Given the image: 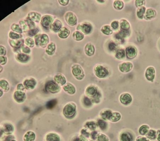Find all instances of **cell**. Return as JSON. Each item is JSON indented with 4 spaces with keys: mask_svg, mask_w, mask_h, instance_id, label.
Segmentation results:
<instances>
[{
    "mask_svg": "<svg viewBox=\"0 0 160 141\" xmlns=\"http://www.w3.org/2000/svg\"><path fill=\"white\" fill-rule=\"evenodd\" d=\"M86 94L91 98L92 102L94 104H98L101 101L102 94L99 90L94 86H90L87 87Z\"/></svg>",
    "mask_w": 160,
    "mask_h": 141,
    "instance_id": "1",
    "label": "cell"
},
{
    "mask_svg": "<svg viewBox=\"0 0 160 141\" xmlns=\"http://www.w3.org/2000/svg\"><path fill=\"white\" fill-rule=\"evenodd\" d=\"M94 73L96 76L100 79L105 78L109 74L108 70L101 65H97L95 66Z\"/></svg>",
    "mask_w": 160,
    "mask_h": 141,
    "instance_id": "2",
    "label": "cell"
},
{
    "mask_svg": "<svg viewBox=\"0 0 160 141\" xmlns=\"http://www.w3.org/2000/svg\"><path fill=\"white\" fill-rule=\"evenodd\" d=\"M76 107L73 104H68L64 108V115L67 117L70 118L73 116L76 113Z\"/></svg>",
    "mask_w": 160,
    "mask_h": 141,
    "instance_id": "3",
    "label": "cell"
},
{
    "mask_svg": "<svg viewBox=\"0 0 160 141\" xmlns=\"http://www.w3.org/2000/svg\"><path fill=\"white\" fill-rule=\"evenodd\" d=\"M119 99L121 104L124 106H129L133 101L132 97L128 93H123L121 94Z\"/></svg>",
    "mask_w": 160,
    "mask_h": 141,
    "instance_id": "4",
    "label": "cell"
},
{
    "mask_svg": "<svg viewBox=\"0 0 160 141\" xmlns=\"http://www.w3.org/2000/svg\"><path fill=\"white\" fill-rule=\"evenodd\" d=\"M119 141H133L134 140V135L129 131H122L119 136Z\"/></svg>",
    "mask_w": 160,
    "mask_h": 141,
    "instance_id": "5",
    "label": "cell"
},
{
    "mask_svg": "<svg viewBox=\"0 0 160 141\" xmlns=\"http://www.w3.org/2000/svg\"><path fill=\"white\" fill-rule=\"evenodd\" d=\"M133 65L130 62H124L121 63L119 65V69L120 71L124 73H127L132 70Z\"/></svg>",
    "mask_w": 160,
    "mask_h": 141,
    "instance_id": "6",
    "label": "cell"
},
{
    "mask_svg": "<svg viewBox=\"0 0 160 141\" xmlns=\"http://www.w3.org/2000/svg\"><path fill=\"white\" fill-rule=\"evenodd\" d=\"M73 73L74 76L79 80H82L85 76L82 69L79 65H75L73 67Z\"/></svg>",
    "mask_w": 160,
    "mask_h": 141,
    "instance_id": "7",
    "label": "cell"
},
{
    "mask_svg": "<svg viewBox=\"0 0 160 141\" xmlns=\"http://www.w3.org/2000/svg\"><path fill=\"white\" fill-rule=\"evenodd\" d=\"M113 112V111L110 109H104L101 111L100 112V117L101 118L105 121H110V119L112 115Z\"/></svg>",
    "mask_w": 160,
    "mask_h": 141,
    "instance_id": "8",
    "label": "cell"
},
{
    "mask_svg": "<svg viewBox=\"0 0 160 141\" xmlns=\"http://www.w3.org/2000/svg\"><path fill=\"white\" fill-rule=\"evenodd\" d=\"M145 76L148 81H152L155 76V70L154 68L152 66L148 67L146 70Z\"/></svg>",
    "mask_w": 160,
    "mask_h": 141,
    "instance_id": "9",
    "label": "cell"
},
{
    "mask_svg": "<svg viewBox=\"0 0 160 141\" xmlns=\"http://www.w3.org/2000/svg\"><path fill=\"white\" fill-rule=\"evenodd\" d=\"M46 89L48 92L52 93H56L60 90L59 87L57 84L52 81L47 83L46 85Z\"/></svg>",
    "mask_w": 160,
    "mask_h": 141,
    "instance_id": "10",
    "label": "cell"
},
{
    "mask_svg": "<svg viewBox=\"0 0 160 141\" xmlns=\"http://www.w3.org/2000/svg\"><path fill=\"white\" fill-rule=\"evenodd\" d=\"M126 56L128 59H134L137 56V49L133 46H129L127 47L126 49Z\"/></svg>",
    "mask_w": 160,
    "mask_h": 141,
    "instance_id": "11",
    "label": "cell"
},
{
    "mask_svg": "<svg viewBox=\"0 0 160 141\" xmlns=\"http://www.w3.org/2000/svg\"><path fill=\"white\" fill-rule=\"evenodd\" d=\"M36 39V44L38 45L39 44L43 47H45L46 45L48 42V36L46 35H43L41 36H37L35 38Z\"/></svg>",
    "mask_w": 160,
    "mask_h": 141,
    "instance_id": "12",
    "label": "cell"
},
{
    "mask_svg": "<svg viewBox=\"0 0 160 141\" xmlns=\"http://www.w3.org/2000/svg\"><path fill=\"white\" fill-rule=\"evenodd\" d=\"M77 29L85 34H89L91 32L92 27L91 24L85 23L79 25Z\"/></svg>",
    "mask_w": 160,
    "mask_h": 141,
    "instance_id": "13",
    "label": "cell"
},
{
    "mask_svg": "<svg viewBox=\"0 0 160 141\" xmlns=\"http://www.w3.org/2000/svg\"><path fill=\"white\" fill-rule=\"evenodd\" d=\"M96 123L97 128L102 131H105L107 129L108 124L107 121H105L100 118L97 120Z\"/></svg>",
    "mask_w": 160,
    "mask_h": 141,
    "instance_id": "14",
    "label": "cell"
},
{
    "mask_svg": "<svg viewBox=\"0 0 160 141\" xmlns=\"http://www.w3.org/2000/svg\"><path fill=\"white\" fill-rule=\"evenodd\" d=\"M119 27L121 30L128 32L130 28L129 23L126 19H122L120 20Z\"/></svg>",
    "mask_w": 160,
    "mask_h": 141,
    "instance_id": "15",
    "label": "cell"
},
{
    "mask_svg": "<svg viewBox=\"0 0 160 141\" xmlns=\"http://www.w3.org/2000/svg\"><path fill=\"white\" fill-rule=\"evenodd\" d=\"M14 97L16 102L21 103L24 102L26 99V95L24 93L20 91H17L15 93Z\"/></svg>",
    "mask_w": 160,
    "mask_h": 141,
    "instance_id": "16",
    "label": "cell"
},
{
    "mask_svg": "<svg viewBox=\"0 0 160 141\" xmlns=\"http://www.w3.org/2000/svg\"><path fill=\"white\" fill-rule=\"evenodd\" d=\"M85 52L88 56H91L94 54L95 52V47L92 44L88 43L85 47Z\"/></svg>",
    "mask_w": 160,
    "mask_h": 141,
    "instance_id": "17",
    "label": "cell"
},
{
    "mask_svg": "<svg viewBox=\"0 0 160 141\" xmlns=\"http://www.w3.org/2000/svg\"><path fill=\"white\" fill-rule=\"evenodd\" d=\"M66 19L70 25H75L76 24L77 19L76 17L74 14L72 13H68L66 16Z\"/></svg>",
    "mask_w": 160,
    "mask_h": 141,
    "instance_id": "18",
    "label": "cell"
},
{
    "mask_svg": "<svg viewBox=\"0 0 160 141\" xmlns=\"http://www.w3.org/2000/svg\"><path fill=\"white\" fill-rule=\"evenodd\" d=\"M156 12L152 8H148L146 10L144 18L146 20H150L155 17Z\"/></svg>",
    "mask_w": 160,
    "mask_h": 141,
    "instance_id": "19",
    "label": "cell"
},
{
    "mask_svg": "<svg viewBox=\"0 0 160 141\" xmlns=\"http://www.w3.org/2000/svg\"><path fill=\"white\" fill-rule=\"evenodd\" d=\"M53 21V18L49 16H45L42 19L41 24L42 25L46 28L49 27L51 23Z\"/></svg>",
    "mask_w": 160,
    "mask_h": 141,
    "instance_id": "20",
    "label": "cell"
},
{
    "mask_svg": "<svg viewBox=\"0 0 160 141\" xmlns=\"http://www.w3.org/2000/svg\"><path fill=\"white\" fill-rule=\"evenodd\" d=\"M101 31L104 35H110L113 33L112 29L108 25H105L101 27Z\"/></svg>",
    "mask_w": 160,
    "mask_h": 141,
    "instance_id": "21",
    "label": "cell"
},
{
    "mask_svg": "<svg viewBox=\"0 0 160 141\" xmlns=\"http://www.w3.org/2000/svg\"><path fill=\"white\" fill-rule=\"evenodd\" d=\"M150 130V127L149 125L143 124L139 128V133L141 136H144Z\"/></svg>",
    "mask_w": 160,
    "mask_h": 141,
    "instance_id": "22",
    "label": "cell"
},
{
    "mask_svg": "<svg viewBox=\"0 0 160 141\" xmlns=\"http://www.w3.org/2000/svg\"><path fill=\"white\" fill-rule=\"evenodd\" d=\"M122 117V114L120 113L118 111H113L110 121L114 123H117L120 121Z\"/></svg>",
    "mask_w": 160,
    "mask_h": 141,
    "instance_id": "23",
    "label": "cell"
},
{
    "mask_svg": "<svg viewBox=\"0 0 160 141\" xmlns=\"http://www.w3.org/2000/svg\"><path fill=\"white\" fill-rule=\"evenodd\" d=\"M85 128H87V129L92 131L95 130L97 128L96 121H94L87 122L85 124Z\"/></svg>",
    "mask_w": 160,
    "mask_h": 141,
    "instance_id": "24",
    "label": "cell"
},
{
    "mask_svg": "<svg viewBox=\"0 0 160 141\" xmlns=\"http://www.w3.org/2000/svg\"><path fill=\"white\" fill-rule=\"evenodd\" d=\"M146 11V8L145 7H141L138 8L137 11V16L138 18L140 19H143L144 16L145 14Z\"/></svg>",
    "mask_w": 160,
    "mask_h": 141,
    "instance_id": "25",
    "label": "cell"
},
{
    "mask_svg": "<svg viewBox=\"0 0 160 141\" xmlns=\"http://www.w3.org/2000/svg\"><path fill=\"white\" fill-rule=\"evenodd\" d=\"M126 56V51L123 49H118L116 51L115 56L118 59H123Z\"/></svg>",
    "mask_w": 160,
    "mask_h": 141,
    "instance_id": "26",
    "label": "cell"
},
{
    "mask_svg": "<svg viewBox=\"0 0 160 141\" xmlns=\"http://www.w3.org/2000/svg\"><path fill=\"white\" fill-rule=\"evenodd\" d=\"M146 137L150 140H154L156 139V131L153 129H150Z\"/></svg>",
    "mask_w": 160,
    "mask_h": 141,
    "instance_id": "27",
    "label": "cell"
},
{
    "mask_svg": "<svg viewBox=\"0 0 160 141\" xmlns=\"http://www.w3.org/2000/svg\"><path fill=\"white\" fill-rule=\"evenodd\" d=\"M35 138H36V135L34 133L31 131L28 132L24 137V141H34Z\"/></svg>",
    "mask_w": 160,
    "mask_h": 141,
    "instance_id": "28",
    "label": "cell"
},
{
    "mask_svg": "<svg viewBox=\"0 0 160 141\" xmlns=\"http://www.w3.org/2000/svg\"><path fill=\"white\" fill-rule=\"evenodd\" d=\"M25 87L28 89L34 88L36 85V82L34 80H26L24 83Z\"/></svg>",
    "mask_w": 160,
    "mask_h": 141,
    "instance_id": "29",
    "label": "cell"
},
{
    "mask_svg": "<svg viewBox=\"0 0 160 141\" xmlns=\"http://www.w3.org/2000/svg\"><path fill=\"white\" fill-rule=\"evenodd\" d=\"M113 6L115 9L120 11L123 8L124 3L122 1H114Z\"/></svg>",
    "mask_w": 160,
    "mask_h": 141,
    "instance_id": "30",
    "label": "cell"
},
{
    "mask_svg": "<svg viewBox=\"0 0 160 141\" xmlns=\"http://www.w3.org/2000/svg\"><path fill=\"white\" fill-rule=\"evenodd\" d=\"M63 89L66 92H68L70 94H73L75 92V89L71 84H68L66 86L64 87Z\"/></svg>",
    "mask_w": 160,
    "mask_h": 141,
    "instance_id": "31",
    "label": "cell"
},
{
    "mask_svg": "<svg viewBox=\"0 0 160 141\" xmlns=\"http://www.w3.org/2000/svg\"><path fill=\"white\" fill-rule=\"evenodd\" d=\"M96 141H110L109 137L102 133H99L96 139Z\"/></svg>",
    "mask_w": 160,
    "mask_h": 141,
    "instance_id": "32",
    "label": "cell"
},
{
    "mask_svg": "<svg viewBox=\"0 0 160 141\" xmlns=\"http://www.w3.org/2000/svg\"><path fill=\"white\" fill-rule=\"evenodd\" d=\"M47 141H60L59 137L55 134H48L46 137Z\"/></svg>",
    "mask_w": 160,
    "mask_h": 141,
    "instance_id": "33",
    "label": "cell"
},
{
    "mask_svg": "<svg viewBox=\"0 0 160 141\" xmlns=\"http://www.w3.org/2000/svg\"><path fill=\"white\" fill-rule=\"evenodd\" d=\"M69 34H70V31L68 30L66 28L64 27L60 30L59 32L58 35L62 38H65L69 35Z\"/></svg>",
    "mask_w": 160,
    "mask_h": 141,
    "instance_id": "34",
    "label": "cell"
},
{
    "mask_svg": "<svg viewBox=\"0 0 160 141\" xmlns=\"http://www.w3.org/2000/svg\"><path fill=\"white\" fill-rule=\"evenodd\" d=\"M55 80L58 84L60 85H63L66 82V80L65 77L61 75H58L55 76Z\"/></svg>",
    "mask_w": 160,
    "mask_h": 141,
    "instance_id": "35",
    "label": "cell"
},
{
    "mask_svg": "<svg viewBox=\"0 0 160 141\" xmlns=\"http://www.w3.org/2000/svg\"><path fill=\"white\" fill-rule=\"evenodd\" d=\"M61 22L58 20L55 21L54 23H53L52 26V28L53 29V30L55 32H57L60 30V29L61 27Z\"/></svg>",
    "mask_w": 160,
    "mask_h": 141,
    "instance_id": "36",
    "label": "cell"
},
{
    "mask_svg": "<svg viewBox=\"0 0 160 141\" xmlns=\"http://www.w3.org/2000/svg\"><path fill=\"white\" fill-rule=\"evenodd\" d=\"M55 48V44L52 43L48 46V48L46 49L47 53L49 55L53 54L54 53Z\"/></svg>",
    "mask_w": 160,
    "mask_h": 141,
    "instance_id": "37",
    "label": "cell"
},
{
    "mask_svg": "<svg viewBox=\"0 0 160 141\" xmlns=\"http://www.w3.org/2000/svg\"><path fill=\"white\" fill-rule=\"evenodd\" d=\"M29 16L30 19L36 21V22H38L40 20L41 16L39 14L36 13H31L29 14Z\"/></svg>",
    "mask_w": 160,
    "mask_h": 141,
    "instance_id": "38",
    "label": "cell"
},
{
    "mask_svg": "<svg viewBox=\"0 0 160 141\" xmlns=\"http://www.w3.org/2000/svg\"><path fill=\"white\" fill-rule=\"evenodd\" d=\"M73 36L75 39L77 41L82 40L84 37L83 34L78 31L75 32L73 35Z\"/></svg>",
    "mask_w": 160,
    "mask_h": 141,
    "instance_id": "39",
    "label": "cell"
},
{
    "mask_svg": "<svg viewBox=\"0 0 160 141\" xmlns=\"http://www.w3.org/2000/svg\"><path fill=\"white\" fill-rule=\"evenodd\" d=\"M14 128L11 125H6L4 126L3 128V130L4 132L5 133L10 134L13 131Z\"/></svg>",
    "mask_w": 160,
    "mask_h": 141,
    "instance_id": "40",
    "label": "cell"
},
{
    "mask_svg": "<svg viewBox=\"0 0 160 141\" xmlns=\"http://www.w3.org/2000/svg\"><path fill=\"white\" fill-rule=\"evenodd\" d=\"M110 26L113 30H117L119 27V22L117 20L113 21L111 23Z\"/></svg>",
    "mask_w": 160,
    "mask_h": 141,
    "instance_id": "41",
    "label": "cell"
},
{
    "mask_svg": "<svg viewBox=\"0 0 160 141\" xmlns=\"http://www.w3.org/2000/svg\"><path fill=\"white\" fill-rule=\"evenodd\" d=\"M92 102L90 99L87 97H85L83 99V104L84 105L87 107L91 106L92 104Z\"/></svg>",
    "mask_w": 160,
    "mask_h": 141,
    "instance_id": "42",
    "label": "cell"
},
{
    "mask_svg": "<svg viewBox=\"0 0 160 141\" xmlns=\"http://www.w3.org/2000/svg\"><path fill=\"white\" fill-rule=\"evenodd\" d=\"M1 87L5 91H7L9 90V85L7 82L5 80H1Z\"/></svg>",
    "mask_w": 160,
    "mask_h": 141,
    "instance_id": "43",
    "label": "cell"
},
{
    "mask_svg": "<svg viewBox=\"0 0 160 141\" xmlns=\"http://www.w3.org/2000/svg\"><path fill=\"white\" fill-rule=\"evenodd\" d=\"M57 101L55 100H52L49 101L47 104V107L48 109H52L56 104Z\"/></svg>",
    "mask_w": 160,
    "mask_h": 141,
    "instance_id": "44",
    "label": "cell"
},
{
    "mask_svg": "<svg viewBox=\"0 0 160 141\" xmlns=\"http://www.w3.org/2000/svg\"><path fill=\"white\" fill-rule=\"evenodd\" d=\"M18 59L20 61H25L28 59L29 57L27 55L24 54H20L18 55Z\"/></svg>",
    "mask_w": 160,
    "mask_h": 141,
    "instance_id": "45",
    "label": "cell"
},
{
    "mask_svg": "<svg viewBox=\"0 0 160 141\" xmlns=\"http://www.w3.org/2000/svg\"><path fill=\"white\" fill-rule=\"evenodd\" d=\"M135 4L136 7L139 8L144 6V5L145 4V1L144 0H142V1L137 0L135 1Z\"/></svg>",
    "mask_w": 160,
    "mask_h": 141,
    "instance_id": "46",
    "label": "cell"
},
{
    "mask_svg": "<svg viewBox=\"0 0 160 141\" xmlns=\"http://www.w3.org/2000/svg\"><path fill=\"white\" fill-rule=\"evenodd\" d=\"M82 135L83 136L85 137L86 138L90 137V134L89 133V132H88L87 130L86 129H82L81 131Z\"/></svg>",
    "mask_w": 160,
    "mask_h": 141,
    "instance_id": "47",
    "label": "cell"
},
{
    "mask_svg": "<svg viewBox=\"0 0 160 141\" xmlns=\"http://www.w3.org/2000/svg\"><path fill=\"white\" fill-rule=\"evenodd\" d=\"M135 141H150V140L146 137L140 135L136 138Z\"/></svg>",
    "mask_w": 160,
    "mask_h": 141,
    "instance_id": "48",
    "label": "cell"
},
{
    "mask_svg": "<svg viewBox=\"0 0 160 141\" xmlns=\"http://www.w3.org/2000/svg\"><path fill=\"white\" fill-rule=\"evenodd\" d=\"M116 47H117V45L113 42H111L109 44L108 47L110 51H113L115 50L116 49Z\"/></svg>",
    "mask_w": 160,
    "mask_h": 141,
    "instance_id": "49",
    "label": "cell"
},
{
    "mask_svg": "<svg viewBox=\"0 0 160 141\" xmlns=\"http://www.w3.org/2000/svg\"><path fill=\"white\" fill-rule=\"evenodd\" d=\"M12 42H14V43H11V44L12 45L14 44V45L12 46L13 47H19L23 43V41L21 40L18 41H12Z\"/></svg>",
    "mask_w": 160,
    "mask_h": 141,
    "instance_id": "50",
    "label": "cell"
},
{
    "mask_svg": "<svg viewBox=\"0 0 160 141\" xmlns=\"http://www.w3.org/2000/svg\"><path fill=\"white\" fill-rule=\"evenodd\" d=\"M26 43L27 45L30 46V47H33L34 46V41L32 39L29 38H27L26 39Z\"/></svg>",
    "mask_w": 160,
    "mask_h": 141,
    "instance_id": "51",
    "label": "cell"
},
{
    "mask_svg": "<svg viewBox=\"0 0 160 141\" xmlns=\"http://www.w3.org/2000/svg\"><path fill=\"white\" fill-rule=\"evenodd\" d=\"M98 134V132L97 131H93L90 134V137L93 140H96V138H97V136Z\"/></svg>",
    "mask_w": 160,
    "mask_h": 141,
    "instance_id": "52",
    "label": "cell"
},
{
    "mask_svg": "<svg viewBox=\"0 0 160 141\" xmlns=\"http://www.w3.org/2000/svg\"><path fill=\"white\" fill-rule=\"evenodd\" d=\"M12 29L13 30H14L15 31L18 32H22L21 30V28L18 25H15V24L13 25L12 27Z\"/></svg>",
    "mask_w": 160,
    "mask_h": 141,
    "instance_id": "53",
    "label": "cell"
},
{
    "mask_svg": "<svg viewBox=\"0 0 160 141\" xmlns=\"http://www.w3.org/2000/svg\"><path fill=\"white\" fill-rule=\"evenodd\" d=\"M74 141H88L87 140V138L83 136L82 135H80V136L78 137L75 139Z\"/></svg>",
    "mask_w": 160,
    "mask_h": 141,
    "instance_id": "54",
    "label": "cell"
},
{
    "mask_svg": "<svg viewBox=\"0 0 160 141\" xmlns=\"http://www.w3.org/2000/svg\"><path fill=\"white\" fill-rule=\"evenodd\" d=\"M10 36L11 38L13 39H18L20 38L19 35H18L12 32H10Z\"/></svg>",
    "mask_w": 160,
    "mask_h": 141,
    "instance_id": "55",
    "label": "cell"
},
{
    "mask_svg": "<svg viewBox=\"0 0 160 141\" xmlns=\"http://www.w3.org/2000/svg\"><path fill=\"white\" fill-rule=\"evenodd\" d=\"M38 32V29H34V30H31L29 32V34L31 36H34L35 35H36Z\"/></svg>",
    "mask_w": 160,
    "mask_h": 141,
    "instance_id": "56",
    "label": "cell"
},
{
    "mask_svg": "<svg viewBox=\"0 0 160 141\" xmlns=\"http://www.w3.org/2000/svg\"><path fill=\"white\" fill-rule=\"evenodd\" d=\"M23 52L25 53H28V54L30 52V49H29L27 47H24L23 48Z\"/></svg>",
    "mask_w": 160,
    "mask_h": 141,
    "instance_id": "57",
    "label": "cell"
},
{
    "mask_svg": "<svg viewBox=\"0 0 160 141\" xmlns=\"http://www.w3.org/2000/svg\"><path fill=\"white\" fill-rule=\"evenodd\" d=\"M1 64H4L6 63V59L4 56H1Z\"/></svg>",
    "mask_w": 160,
    "mask_h": 141,
    "instance_id": "58",
    "label": "cell"
},
{
    "mask_svg": "<svg viewBox=\"0 0 160 141\" xmlns=\"http://www.w3.org/2000/svg\"><path fill=\"white\" fill-rule=\"evenodd\" d=\"M156 139L158 141H160V130L156 131Z\"/></svg>",
    "mask_w": 160,
    "mask_h": 141,
    "instance_id": "59",
    "label": "cell"
},
{
    "mask_svg": "<svg viewBox=\"0 0 160 141\" xmlns=\"http://www.w3.org/2000/svg\"><path fill=\"white\" fill-rule=\"evenodd\" d=\"M18 90H23L24 87L23 86L22 84H19L18 86Z\"/></svg>",
    "mask_w": 160,
    "mask_h": 141,
    "instance_id": "60",
    "label": "cell"
},
{
    "mask_svg": "<svg viewBox=\"0 0 160 141\" xmlns=\"http://www.w3.org/2000/svg\"><path fill=\"white\" fill-rule=\"evenodd\" d=\"M59 2L61 3V4L63 5H67L68 4V1H59Z\"/></svg>",
    "mask_w": 160,
    "mask_h": 141,
    "instance_id": "61",
    "label": "cell"
},
{
    "mask_svg": "<svg viewBox=\"0 0 160 141\" xmlns=\"http://www.w3.org/2000/svg\"><path fill=\"white\" fill-rule=\"evenodd\" d=\"M3 47L2 46L1 47V55H5L6 54V50L5 49L4 50H3Z\"/></svg>",
    "mask_w": 160,
    "mask_h": 141,
    "instance_id": "62",
    "label": "cell"
},
{
    "mask_svg": "<svg viewBox=\"0 0 160 141\" xmlns=\"http://www.w3.org/2000/svg\"><path fill=\"white\" fill-rule=\"evenodd\" d=\"M98 1L99 2L104 3V2H105V1Z\"/></svg>",
    "mask_w": 160,
    "mask_h": 141,
    "instance_id": "63",
    "label": "cell"
},
{
    "mask_svg": "<svg viewBox=\"0 0 160 141\" xmlns=\"http://www.w3.org/2000/svg\"><path fill=\"white\" fill-rule=\"evenodd\" d=\"M11 141H16L15 140H11Z\"/></svg>",
    "mask_w": 160,
    "mask_h": 141,
    "instance_id": "64",
    "label": "cell"
}]
</instances>
